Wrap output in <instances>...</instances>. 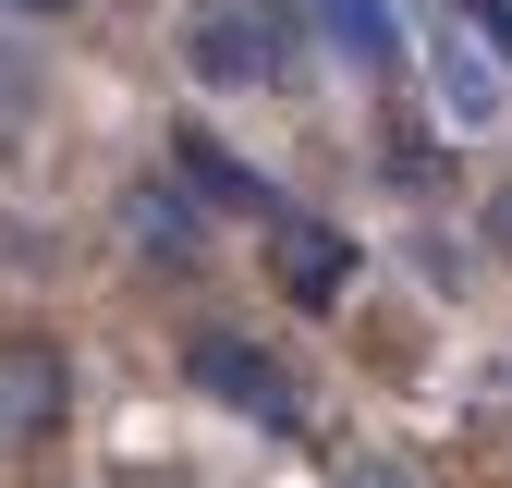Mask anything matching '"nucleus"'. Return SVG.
Instances as JSON below:
<instances>
[{"instance_id":"nucleus-1","label":"nucleus","mask_w":512,"mask_h":488,"mask_svg":"<svg viewBox=\"0 0 512 488\" xmlns=\"http://www.w3.org/2000/svg\"><path fill=\"white\" fill-rule=\"evenodd\" d=\"M183 379H196L220 415H256V427H293V415H305L293 366L256 342V330H196V342H183Z\"/></svg>"},{"instance_id":"nucleus-2","label":"nucleus","mask_w":512,"mask_h":488,"mask_svg":"<svg viewBox=\"0 0 512 488\" xmlns=\"http://www.w3.org/2000/svg\"><path fill=\"white\" fill-rule=\"evenodd\" d=\"M196 74L208 86H281L293 74V25L269 13V0H220V13H196Z\"/></svg>"},{"instance_id":"nucleus-3","label":"nucleus","mask_w":512,"mask_h":488,"mask_svg":"<svg viewBox=\"0 0 512 488\" xmlns=\"http://www.w3.org/2000/svg\"><path fill=\"white\" fill-rule=\"evenodd\" d=\"M269 269H281V293H293V305H342V293H354V232L281 208V220H269Z\"/></svg>"},{"instance_id":"nucleus-4","label":"nucleus","mask_w":512,"mask_h":488,"mask_svg":"<svg viewBox=\"0 0 512 488\" xmlns=\"http://www.w3.org/2000/svg\"><path fill=\"white\" fill-rule=\"evenodd\" d=\"M171 183H183L196 208H232V220H281L269 171H244V159H232V147L208 135V122H183V135H171Z\"/></svg>"},{"instance_id":"nucleus-5","label":"nucleus","mask_w":512,"mask_h":488,"mask_svg":"<svg viewBox=\"0 0 512 488\" xmlns=\"http://www.w3.org/2000/svg\"><path fill=\"white\" fill-rule=\"evenodd\" d=\"M439 110H452L464 135H476V122H500V74L476 61V37H464V25H439Z\"/></svg>"},{"instance_id":"nucleus-6","label":"nucleus","mask_w":512,"mask_h":488,"mask_svg":"<svg viewBox=\"0 0 512 488\" xmlns=\"http://www.w3.org/2000/svg\"><path fill=\"white\" fill-rule=\"evenodd\" d=\"M122 220H135V244H159V257H196V244H208V220H196L183 183H135V208H122Z\"/></svg>"},{"instance_id":"nucleus-7","label":"nucleus","mask_w":512,"mask_h":488,"mask_svg":"<svg viewBox=\"0 0 512 488\" xmlns=\"http://www.w3.org/2000/svg\"><path fill=\"white\" fill-rule=\"evenodd\" d=\"M37 98H49V74H37V49H25L13 25H0V147H13L25 122H37Z\"/></svg>"},{"instance_id":"nucleus-8","label":"nucleus","mask_w":512,"mask_h":488,"mask_svg":"<svg viewBox=\"0 0 512 488\" xmlns=\"http://www.w3.org/2000/svg\"><path fill=\"white\" fill-rule=\"evenodd\" d=\"M330 37L366 49V61H391V13H378V0H330Z\"/></svg>"},{"instance_id":"nucleus-9","label":"nucleus","mask_w":512,"mask_h":488,"mask_svg":"<svg viewBox=\"0 0 512 488\" xmlns=\"http://www.w3.org/2000/svg\"><path fill=\"white\" fill-rule=\"evenodd\" d=\"M0 13H25V25H61V13H86V0H0Z\"/></svg>"},{"instance_id":"nucleus-10","label":"nucleus","mask_w":512,"mask_h":488,"mask_svg":"<svg viewBox=\"0 0 512 488\" xmlns=\"http://www.w3.org/2000/svg\"><path fill=\"white\" fill-rule=\"evenodd\" d=\"M488 232H500V257H512V196H500V220H488Z\"/></svg>"},{"instance_id":"nucleus-11","label":"nucleus","mask_w":512,"mask_h":488,"mask_svg":"<svg viewBox=\"0 0 512 488\" xmlns=\"http://www.w3.org/2000/svg\"><path fill=\"white\" fill-rule=\"evenodd\" d=\"M366 488H403V476H366Z\"/></svg>"}]
</instances>
